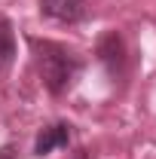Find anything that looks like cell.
Listing matches in <instances>:
<instances>
[{
	"label": "cell",
	"mask_w": 156,
	"mask_h": 159,
	"mask_svg": "<svg viewBox=\"0 0 156 159\" xmlns=\"http://www.w3.org/2000/svg\"><path fill=\"white\" fill-rule=\"evenodd\" d=\"M31 46H34V61H37V74L43 86L52 95H64L83 70L80 55L52 40H31Z\"/></svg>",
	"instance_id": "cell-1"
},
{
	"label": "cell",
	"mask_w": 156,
	"mask_h": 159,
	"mask_svg": "<svg viewBox=\"0 0 156 159\" xmlns=\"http://www.w3.org/2000/svg\"><path fill=\"white\" fill-rule=\"evenodd\" d=\"M98 58L110 70V77H117V74L126 70V46H122V40H119L117 31H110V34H104V37L98 40Z\"/></svg>",
	"instance_id": "cell-2"
},
{
	"label": "cell",
	"mask_w": 156,
	"mask_h": 159,
	"mask_svg": "<svg viewBox=\"0 0 156 159\" xmlns=\"http://www.w3.org/2000/svg\"><path fill=\"white\" fill-rule=\"evenodd\" d=\"M40 12L49 16V19H55V21L74 25V21L86 19L89 6H86V0H40Z\"/></svg>",
	"instance_id": "cell-3"
},
{
	"label": "cell",
	"mask_w": 156,
	"mask_h": 159,
	"mask_svg": "<svg viewBox=\"0 0 156 159\" xmlns=\"http://www.w3.org/2000/svg\"><path fill=\"white\" fill-rule=\"evenodd\" d=\"M67 141H71V125L55 122V125L43 129V132L37 135L34 153H37V156H46V153H52V150H58V147H67Z\"/></svg>",
	"instance_id": "cell-4"
},
{
	"label": "cell",
	"mask_w": 156,
	"mask_h": 159,
	"mask_svg": "<svg viewBox=\"0 0 156 159\" xmlns=\"http://www.w3.org/2000/svg\"><path fill=\"white\" fill-rule=\"evenodd\" d=\"M16 58V31L9 19H0V70H6Z\"/></svg>",
	"instance_id": "cell-5"
},
{
	"label": "cell",
	"mask_w": 156,
	"mask_h": 159,
	"mask_svg": "<svg viewBox=\"0 0 156 159\" xmlns=\"http://www.w3.org/2000/svg\"><path fill=\"white\" fill-rule=\"evenodd\" d=\"M0 159H16V147H12V144H6V147L0 150Z\"/></svg>",
	"instance_id": "cell-6"
},
{
	"label": "cell",
	"mask_w": 156,
	"mask_h": 159,
	"mask_svg": "<svg viewBox=\"0 0 156 159\" xmlns=\"http://www.w3.org/2000/svg\"><path fill=\"white\" fill-rule=\"evenodd\" d=\"M80 159H86V156H80Z\"/></svg>",
	"instance_id": "cell-7"
}]
</instances>
